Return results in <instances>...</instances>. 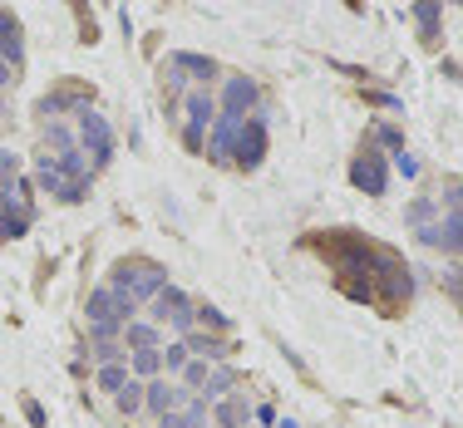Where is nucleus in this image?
<instances>
[{
	"mask_svg": "<svg viewBox=\"0 0 463 428\" xmlns=\"http://www.w3.org/2000/svg\"><path fill=\"white\" fill-rule=\"evenodd\" d=\"M109 285L124 291V295H134V301L143 305L168 285V271H163L158 261H148V256H124V261H114V271H109Z\"/></svg>",
	"mask_w": 463,
	"mask_h": 428,
	"instance_id": "1",
	"label": "nucleus"
},
{
	"mask_svg": "<svg viewBox=\"0 0 463 428\" xmlns=\"http://www.w3.org/2000/svg\"><path fill=\"white\" fill-rule=\"evenodd\" d=\"M183 114H187V124H183V143H187V153H203L207 128L217 124V98L207 94V89H187Z\"/></svg>",
	"mask_w": 463,
	"mask_h": 428,
	"instance_id": "2",
	"label": "nucleus"
},
{
	"mask_svg": "<svg viewBox=\"0 0 463 428\" xmlns=\"http://www.w3.org/2000/svg\"><path fill=\"white\" fill-rule=\"evenodd\" d=\"M80 143L94 153V172L114 158V128H109V118L99 108H80Z\"/></svg>",
	"mask_w": 463,
	"mask_h": 428,
	"instance_id": "3",
	"label": "nucleus"
},
{
	"mask_svg": "<svg viewBox=\"0 0 463 428\" xmlns=\"http://www.w3.org/2000/svg\"><path fill=\"white\" fill-rule=\"evenodd\" d=\"M148 305H153V311H148V315H153V325H168V321H173L183 335L197 325V321H193V301H187V295L178 291V285H163V291L153 295Z\"/></svg>",
	"mask_w": 463,
	"mask_h": 428,
	"instance_id": "4",
	"label": "nucleus"
},
{
	"mask_svg": "<svg viewBox=\"0 0 463 428\" xmlns=\"http://www.w3.org/2000/svg\"><path fill=\"white\" fill-rule=\"evenodd\" d=\"M350 182H355L360 192L380 197L384 188H390V163H384V153H374V148L360 153V158L350 163Z\"/></svg>",
	"mask_w": 463,
	"mask_h": 428,
	"instance_id": "5",
	"label": "nucleus"
},
{
	"mask_svg": "<svg viewBox=\"0 0 463 428\" xmlns=\"http://www.w3.org/2000/svg\"><path fill=\"white\" fill-rule=\"evenodd\" d=\"M80 114V108H94V89H84V84H64V89H54V94H45L35 104V114L45 118V124H54L60 114Z\"/></svg>",
	"mask_w": 463,
	"mask_h": 428,
	"instance_id": "6",
	"label": "nucleus"
},
{
	"mask_svg": "<svg viewBox=\"0 0 463 428\" xmlns=\"http://www.w3.org/2000/svg\"><path fill=\"white\" fill-rule=\"evenodd\" d=\"M237 168L241 172H251V168H261V158H267V124H261V118H247V124H241V134H237Z\"/></svg>",
	"mask_w": 463,
	"mask_h": 428,
	"instance_id": "7",
	"label": "nucleus"
},
{
	"mask_svg": "<svg viewBox=\"0 0 463 428\" xmlns=\"http://www.w3.org/2000/svg\"><path fill=\"white\" fill-rule=\"evenodd\" d=\"M424 247H439L444 256H463V212H444V222L419 227Z\"/></svg>",
	"mask_w": 463,
	"mask_h": 428,
	"instance_id": "8",
	"label": "nucleus"
},
{
	"mask_svg": "<svg viewBox=\"0 0 463 428\" xmlns=\"http://www.w3.org/2000/svg\"><path fill=\"white\" fill-rule=\"evenodd\" d=\"M257 84L247 79V74H227V89H222V104H217V114H232V118H247L251 108H257Z\"/></svg>",
	"mask_w": 463,
	"mask_h": 428,
	"instance_id": "9",
	"label": "nucleus"
},
{
	"mask_svg": "<svg viewBox=\"0 0 463 428\" xmlns=\"http://www.w3.org/2000/svg\"><path fill=\"white\" fill-rule=\"evenodd\" d=\"M143 404L163 419V414H173V409H183V404H187V389H178V384L163 379V375L158 379H143Z\"/></svg>",
	"mask_w": 463,
	"mask_h": 428,
	"instance_id": "10",
	"label": "nucleus"
},
{
	"mask_svg": "<svg viewBox=\"0 0 463 428\" xmlns=\"http://www.w3.org/2000/svg\"><path fill=\"white\" fill-rule=\"evenodd\" d=\"M241 124L247 118H232V114H217V124H213V134H207V158H217V163H227L232 158V148H237V134H241Z\"/></svg>",
	"mask_w": 463,
	"mask_h": 428,
	"instance_id": "11",
	"label": "nucleus"
},
{
	"mask_svg": "<svg viewBox=\"0 0 463 428\" xmlns=\"http://www.w3.org/2000/svg\"><path fill=\"white\" fill-rule=\"evenodd\" d=\"M168 64L183 74V79H193L197 89H207V84L217 79V64L207 60V54H168Z\"/></svg>",
	"mask_w": 463,
	"mask_h": 428,
	"instance_id": "12",
	"label": "nucleus"
},
{
	"mask_svg": "<svg viewBox=\"0 0 463 428\" xmlns=\"http://www.w3.org/2000/svg\"><path fill=\"white\" fill-rule=\"evenodd\" d=\"M0 60H10L20 70L25 64V40H20V20L0 5Z\"/></svg>",
	"mask_w": 463,
	"mask_h": 428,
	"instance_id": "13",
	"label": "nucleus"
},
{
	"mask_svg": "<svg viewBox=\"0 0 463 428\" xmlns=\"http://www.w3.org/2000/svg\"><path fill=\"white\" fill-rule=\"evenodd\" d=\"M158 428H207V404H203V399H187L183 409L163 414Z\"/></svg>",
	"mask_w": 463,
	"mask_h": 428,
	"instance_id": "14",
	"label": "nucleus"
},
{
	"mask_svg": "<svg viewBox=\"0 0 463 428\" xmlns=\"http://www.w3.org/2000/svg\"><path fill=\"white\" fill-rule=\"evenodd\" d=\"M124 340H128V349H158L163 330L153 321H138V315H134V321L124 325Z\"/></svg>",
	"mask_w": 463,
	"mask_h": 428,
	"instance_id": "15",
	"label": "nucleus"
},
{
	"mask_svg": "<svg viewBox=\"0 0 463 428\" xmlns=\"http://www.w3.org/2000/svg\"><path fill=\"white\" fill-rule=\"evenodd\" d=\"M414 20H419V40L439 45V0H414Z\"/></svg>",
	"mask_w": 463,
	"mask_h": 428,
	"instance_id": "16",
	"label": "nucleus"
},
{
	"mask_svg": "<svg viewBox=\"0 0 463 428\" xmlns=\"http://www.w3.org/2000/svg\"><path fill=\"white\" fill-rule=\"evenodd\" d=\"M247 404H241V399H217L213 404V423L217 428H241V423H247Z\"/></svg>",
	"mask_w": 463,
	"mask_h": 428,
	"instance_id": "17",
	"label": "nucleus"
},
{
	"mask_svg": "<svg viewBox=\"0 0 463 428\" xmlns=\"http://www.w3.org/2000/svg\"><path fill=\"white\" fill-rule=\"evenodd\" d=\"M128 379H134V375H128V365H124V359H114V365H99V375H94V384L109 394V399H114V394L124 389Z\"/></svg>",
	"mask_w": 463,
	"mask_h": 428,
	"instance_id": "18",
	"label": "nucleus"
},
{
	"mask_svg": "<svg viewBox=\"0 0 463 428\" xmlns=\"http://www.w3.org/2000/svg\"><path fill=\"white\" fill-rule=\"evenodd\" d=\"M124 365H128V375H134V379H158L163 375L158 349H134V359H124Z\"/></svg>",
	"mask_w": 463,
	"mask_h": 428,
	"instance_id": "19",
	"label": "nucleus"
},
{
	"mask_svg": "<svg viewBox=\"0 0 463 428\" xmlns=\"http://www.w3.org/2000/svg\"><path fill=\"white\" fill-rule=\"evenodd\" d=\"M114 404H118V414H138L143 409V379H128L124 389L114 394Z\"/></svg>",
	"mask_w": 463,
	"mask_h": 428,
	"instance_id": "20",
	"label": "nucleus"
},
{
	"mask_svg": "<svg viewBox=\"0 0 463 428\" xmlns=\"http://www.w3.org/2000/svg\"><path fill=\"white\" fill-rule=\"evenodd\" d=\"M193 321L203 325V330H213V335H227V315L217 311V305H193Z\"/></svg>",
	"mask_w": 463,
	"mask_h": 428,
	"instance_id": "21",
	"label": "nucleus"
},
{
	"mask_svg": "<svg viewBox=\"0 0 463 428\" xmlns=\"http://www.w3.org/2000/svg\"><path fill=\"white\" fill-rule=\"evenodd\" d=\"M158 359H163V369H168V375H183V365L193 355H187V345L178 340V345H158Z\"/></svg>",
	"mask_w": 463,
	"mask_h": 428,
	"instance_id": "22",
	"label": "nucleus"
},
{
	"mask_svg": "<svg viewBox=\"0 0 463 428\" xmlns=\"http://www.w3.org/2000/svg\"><path fill=\"white\" fill-rule=\"evenodd\" d=\"M207 379H213L207 359H187V365H183V384H187V389H197V394H203V389H207Z\"/></svg>",
	"mask_w": 463,
	"mask_h": 428,
	"instance_id": "23",
	"label": "nucleus"
},
{
	"mask_svg": "<svg viewBox=\"0 0 463 428\" xmlns=\"http://www.w3.org/2000/svg\"><path fill=\"white\" fill-rule=\"evenodd\" d=\"M45 143H50L54 153H60V148H80V138H74L64 124H45Z\"/></svg>",
	"mask_w": 463,
	"mask_h": 428,
	"instance_id": "24",
	"label": "nucleus"
},
{
	"mask_svg": "<svg viewBox=\"0 0 463 428\" xmlns=\"http://www.w3.org/2000/svg\"><path fill=\"white\" fill-rule=\"evenodd\" d=\"M74 15H80V40H84V45H94V40H99V25H94L90 10H84V0H74Z\"/></svg>",
	"mask_w": 463,
	"mask_h": 428,
	"instance_id": "25",
	"label": "nucleus"
},
{
	"mask_svg": "<svg viewBox=\"0 0 463 428\" xmlns=\"http://www.w3.org/2000/svg\"><path fill=\"white\" fill-rule=\"evenodd\" d=\"M434 212H439V202H434V197H414V202H410V222H429Z\"/></svg>",
	"mask_w": 463,
	"mask_h": 428,
	"instance_id": "26",
	"label": "nucleus"
},
{
	"mask_svg": "<svg viewBox=\"0 0 463 428\" xmlns=\"http://www.w3.org/2000/svg\"><path fill=\"white\" fill-rule=\"evenodd\" d=\"M374 138H380L390 153H400V148H404V134H400V128H390V124H374Z\"/></svg>",
	"mask_w": 463,
	"mask_h": 428,
	"instance_id": "27",
	"label": "nucleus"
},
{
	"mask_svg": "<svg viewBox=\"0 0 463 428\" xmlns=\"http://www.w3.org/2000/svg\"><path fill=\"white\" fill-rule=\"evenodd\" d=\"M439 207H449V212H463V182H449V192H444V202Z\"/></svg>",
	"mask_w": 463,
	"mask_h": 428,
	"instance_id": "28",
	"label": "nucleus"
},
{
	"mask_svg": "<svg viewBox=\"0 0 463 428\" xmlns=\"http://www.w3.org/2000/svg\"><path fill=\"white\" fill-rule=\"evenodd\" d=\"M394 168H400L404 178H414V172H419V163L410 158V148H400V153H394Z\"/></svg>",
	"mask_w": 463,
	"mask_h": 428,
	"instance_id": "29",
	"label": "nucleus"
},
{
	"mask_svg": "<svg viewBox=\"0 0 463 428\" xmlns=\"http://www.w3.org/2000/svg\"><path fill=\"white\" fill-rule=\"evenodd\" d=\"M20 79V70H15V64H10V60H0V94H5L10 89V84H15Z\"/></svg>",
	"mask_w": 463,
	"mask_h": 428,
	"instance_id": "30",
	"label": "nucleus"
},
{
	"mask_svg": "<svg viewBox=\"0 0 463 428\" xmlns=\"http://www.w3.org/2000/svg\"><path fill=\"white\" fill-rule=\"evenodd\" d=\"M25 419H30V423H35V428H45V409H40V404H35V399H25Z\"/></svg>",
	"mask_w": 463,
	"mask_h": 428,
	"instance_id": "31",
	"label": "nucleus"
},
{
	"mask_svg": "<svg viewBox=\"0 0 463 428\" xmlns=\"http://www.w3.org/2000/svg\"><path fill=\"white\" fill-rule=\"evenodd\" d=\"M0 118H5V94H0Z\"/></svg>",
	"mask_w": 463,
	"mask_h": 428,
	"instance_id": "32",
	"label": "nucleus"
},
{
	"mask_svg": "<svg viewBox=\"0 0 463 428\" xmlns=\"http://www.w3.org/2000/svg\"><path fill=\"white\" fill-rule=\"evenodd\" d=\"M0 134H5V124H0Z\"/></svg>",
	"mask_w": 463,
	"mask_h": 428,
	"instance_id": "33",
	"label": "nucleus"
},
{
	"mask_svg": "<svg viewBox=\"0 0 463 428\" xmlns=\"http://www.w3.org/2000/svg\"><path fill=\"white\" fill-rule=\"evenodd\" d=\"M454 5H463V0H454Z\"/></svg>",
	"mask_w": 463,
	"mask_h": 428,
	"instance_id": "34",
	"label": "nucleus"
}]
</instances>
